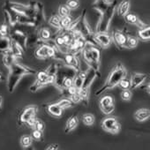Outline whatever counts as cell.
<instances>
[{
    "label": "cell",
    "instance_id": "6da1fadb",
    "mask_svg": "<svg viewBox=\"0 0 150 150\" xmlns=\"http://www.w3.org/2000/svg\"><path fill=\"white\" fill-rule=\"evenodd\" d=\"M127 75V71L125 69V67L123 65L122 63L118 62L117 64H116L112 69L110 70L108 77L103 84V86L102 88H100L96 92V96H101L103 92H105L106 90L109 89H112L115 87L117 86L118 82L123 79L125 78Z\"/></svg>",
    "mask_w": 150,
    "mask_h": 150
},
{
    "label": "cell",
    "instance_id": "7a4b0ae2",
    "mask_svg": "<svg viewBox=\"0 0 150 150\" xmlns=\"http://www.w3.org/2000/svg\"><path fill=\"white\" fill-rule=\"evenodd\" d=\"M9 70L10 71H9V76H8V81H7V86H8V90L10 93H13L14 91L20 81L25 76V75H32V74L36 73L35 70L27 67L23 64H21L17 63L16 61L10 66Z\"/></svg>",
    "mask_w": 150,
    "mask_h": 150
},
{
    "label": "cell",
    "instance_id": "3957f363",
    "mask_svg": "<svg viewBox=\"0 0 150 150\" xmlns=\"http://www.w3.org/2000/svg\"><path fill=\"white\" fill-rule=\"evenodd\" d=\"M100 73L97 72L96 71H95L92 68H88L86 71V75L83 80V84L82 87L80 90H78V93L81 98V103H83L85 105H88V100H89V88L92 85V83L94 82V81L96 80V77H100Z\"/></svg>",
    "mask_w": 150,
    "mask_h": 150
},
{
    "label": "cell",
    "instance_id": "277c9868",
    "mask_svg": "<svg viewBox=\"0 0 150 150\" xmlns=\"http://www.w3.org/2000/svg\"><path fill=\"white\" fill-rule=\"evenodd\" d=\"M116 8H117V1L116 0H112L110 4L109 5L108 8L106 9V11L100 16V20L96 28L97 32H108Z\"/></svg>",
    "mask_w": 150,
    "mask_h": 150
},
{
    "label": "cell",
    "instance_id": "5b68a950",
    "mask_svg": "<svg viewBox=\"0 0 150 150\" xmlns=\"http://www.w3.org/2000/svg\"><path fill=\"white\" fill-rule=\"evenodd\" d=\"M38 111V107L36 105H29L26 107L19 115L18 123L20 125L27 124L29 126H33L36 117V113Z\"/></svg>",
    "mask_w": 150,
    "mask_h": 150
},
{
    "label": "cell",
    "instance_id": "8992f818",
    "mask_svg": "<svg viewBox=\"0 0 150 150\" xmlns=\"http://www.w3.org/2000/svg\"><path fill=\"white\" fill-rule=\"evenodd\" d=\"M54 80H55V77L50 75L46 70L39 71L37 73L35 82L30 87V91L31 92H36L41 88H43L49 84H53Z\"/></svg>",
    "mask_w": 150,
    "mask_h": 150
},
{
    "label": "cell",
    "instance_id": "52a82bcc",
    "mask_svg": "<svg viewBox=\"0 0 150 150\" xmlns=\"http://www.w3.org/2000/svg\"><path fill=\"white\" fill-rule=\"evenodd\" d=\"M102 128L110 133L117 134L121 130V125L116 117L109 116L102 120Z\"/></svg>",
    "mask_w": 150,
    "mask_h": 150
},
{
    "label": "cell",
    "instance_id": "ba28073f",
    "mask_svg": "<svg viewBox=\"0 0 150 150\" xmlns=\"http://www.w3.org/2000/svg\"><path fill=\"white\" fill-rule=\"evenodd\" d=\"M99 107L102 112L105 115L111 114L115 110V99L113 96H103L99 101Z\"/></svg>",
    "mask_w": 150,
    "mask_h": 150
},
{
    "label": "cell",
    "instance_id": "9c48e42d",
    "mask_svg": "<svg viewBox=\"0 0 150 150\" xmlns=\"http://www.w3.org/2000/svg\"><path fill=\"white\" fill-rule=\"evenodd\" d=\"M94 40L97 46H100L103 49L109 48L112 43L111 35L108 32H96L94 33Z\"/></svg>",
    "mask_w": 150,
    "mask_h": 150
},
{
    "label": "cell",
    "instance_id": "30bf717a",
    "mask_svg": "<svg viewBox=\"0 0 150 150\" xmlns=\"http://www.w3.org/2000/svg\"><path fill=\"white\" fill-rule=\"evenodd\" d=\"M61 61H63L66 66L72 68L76 71H81V63H80L78 56H76V55H74L71 52L64 53V54H63V57H62Z\"/></svg>",
    "mask_w": 150,
    "mask_h": 150
},
{
    "label": "cell",
    "instance_id": "8fae6325",
    "mask_svg": "<svg viewBox=\"0 0 150 150\" xmlns=\"http://www.w3.org/2000/svg\"><path fill=\"white\" fill-rule=\"evenodd\" d=\"M112 42H115V44L118 48H125L126 41H127V35L120 30H113L111 34Z\"/></svg>",
    "mask_w": 150,
    "mask_h": 150
},
{
    "label": "cell",
    "instance_id": "7c38bea8",
    "mask_svg": "<svg viewBox=\"0 0 150 150\" xmlns=\"http://www.w3.org/2000/svg\"><path fill=\"white\" fill-rule=\"evenodd\" d=\"M147 79H148V75L145 73H139V72L133 73L130 80L131 82L130 89H135L137 88H139Z\"/></svg>",
    "mask_w": 150,
    "mask_h": 150
},
{
    "label": "cell",
    "instance_id": "4fadbf2b",
    "mask_svg": "<svg viewBox=\"0 0 150 150\" xmlns=\"http://www.w3.org/2000/svg\"><path fill=\"white\" fill-rule=\"evenodd\" d=\"M37 43L39 44L38 48L35 51V56L39 59H47L48 58V48L49 44L46 42L40 41L38 39Z\"/></svg>",
    "mask_w": 150,
    "mask_h": 150
},
{
    "label": "cell",
    "instance_id": "5bb4252c",
    "mask_svg": "<svg viewBox=\"0 0 150 150\" xmlns=\"http://www.w3.org/2000/svg\"><path fill=\"white\" fill-rule=\"evenodd\" d=\"M27 35H25L22 31L19 29H15L12 33V40L18 42L23 49L27 47Z\"/></svg>",
    "mask_w": 150,
    "mask_h": 150
},
{
    "label": "cell",
    "instance_id": "9a60e30c",
    "mask_svg": "<svg viewBox=\"0 0 150 150\" xmlns=\"http://www.w3.org/2000/svg\"><path fill=\"white\" fill-rule=\"evenodd\" d=\"M124 18H125V21H126L127 23H129V24H131V25H134V26L138 27L139 28L146 26V24H145L144 22H142V21L139 20V18L136 14H134V13H128L127 14L125 15Z\"/></svg>",
    "mask_w": 150,
    "mask_h": 150
},
{
    "label": "cell",
    "instance_id": "2e32d148",
    "mask_svg": "<svg viewBox=\"0 0 150 150\" xmlns=\"http://www.w3.org/2000/svg\"><path fill=\"white\" fill-rule=\"evenodd\" d=\"M47 112L51 115L54 117H60L63 114V109L56 103H50L46 107Z\"/></svg>",
    "mask_w": 150,
    "mask_h": 150
},
{
    "label": "cell",
    "instance_id": "e0dca14e",
    "mask_svg": "<svg viewBox=\"0 0 150 150\" xmlns=\"http://www.w3.org/2000/svg\"><path fill=\"white\" fill-rule=\"evenodd\" d=\"M130 6H131L130 0H122L119 3V5L117 6V8H116L117 10L118 15L121 17H125V15L129 13Z\"/></svg>",
    "mask_w": 150,
    "mask_h": 150
},
{
    "label": "cell",
    "instance_id": "ac0fdd59",
    "mask_svg": "<svg viewBox=\"0 0 150 150\" xmlns=\"http://www.w3.org/2000/svg\"><path fill=\"white\" fill-rule=\"evenodd\" d=\"M110 2L111 1H109V0H96V2L93 4V8L100 13V15H102L108 8Z\"/></svg>",
    "mask_w": 150,
    "mask_h": 150
},
{
    "label": "cell",
    "instance_id": "d6986e66",
    "mask_svg": "<svg viewBox=\"0 0 150 150\" xmlns=\"http://www.w3.org/2000/svg\"><path fill=\"white\" fill-rule=\"evenodd\" d=\"M11 53L17 58V57H22L24 49L15 41L11 40V47H10Z\"/></svg>",
    "mask_w": 150,
    "mask_h": 150
},
{
    "label": "cell",
    "instance_id": "ffe728a7",
    "mask_svg": "<svg viewBox=\"0 0 150 150\" xmlns=\"http://www.w3.org/2000/svg\"><path fill=\"white\" fill-rule=\"evenodd\" d=\"M149 117H150V110L148 109H139L136 110L134 113V117L139 122L146 121L149 118Z\"/></svg>",
    "mask_w": 150,
    "mask_h": 150
},
{
    "label": "cell",
    "instance_id": "44dd1931",
    "mask_svg": "<svg viewBox=\"0 0 150 150\" xmlns=\"http://www.w3.org/2000/svg\"><path fill=\"white\" fill-rule=\"evenodd\" d=\"M78 124H79L78 117H77V116H71V117H69V119H68L67 122H66L65 128H64V132H65L66 133L71 132V131H73L75 128L77 127Z\"/></svg>",
    "mask_w": 150,
    "mask_h": 150
},
{
    "label": "cell",
    "instance_id": "7402d4cb",
    "mask_svg": "<svg viewBox=\"0 0 150 150\" xmlns=\"http://www.w3.org/2000/svg\"><path fill=\"white\" fill-rule=\"evenodd\" d=\"M138 36L139 39L143 41H149L150 40V28L148 25L140 28L138 31Z\"/></svg>",
    "mask_w": 150,
    "mask_h": 150
},
{
    "label": "cell",
    "instance_id": "603a6c76",
    "mask_svg": "<svg viewBox=\"0 0 150 150\" xmlns=\"http://www.w3.org/2000/svg\"><path fill=\"white\" fill-rule=\"evenodd\" d=\"M37 35H38L39 40L42 41V42H45V41L51 39V32L47 28H41L38 31Z\"/></svg>",
    "mask_w": 150,
    "mask_h": 150
},
{
    "label": "cell",
    "instance_id": "cb8c5ba5",
    "mask_svg": "<svg viewBox=\"0 0 150 150\" xmlns=\"http://www.w3.org/2000/svg\"><path fill=\"white\" fill-rule=\"evenodd\" d=\"M10 47H11V40L8 38V36L0 38V51L6 53L10 50Z\"/></svg>",
    "mask_w": 150,
    "mask_h": 150
},
{
    "label": "cell",
    "instance_id": "d4e9b609",
    "mask_svg": "<svg viewBox=\"0 0 150 150\" xmlns=\"http://www.w3.org/2000/svg\"><path fill=\"white\" fill-rule=\"evenodd\" d=\"M4 54H5V55H4V58H3L4 64H5V65H6V67L10 68V66L15 62L16 57L11 53L10 50L7 51V52H6V53H4Z\"/></svg>",
    "mask_w": 150,
    "mask_h": 150
},
{
    "label": "cell",
    "instance_id": "484cf974",
    "mask_svg": "<svg viewBox=\"0 0 150 150\" xmlns=\"http://www.w3.org/2000/svg\"><path fill=\"white\" fill-rule=\"evenodd\" d=\"M139 44V38L131 35H127V41H126V45L125 48L127 49H134L138 46Z\"/></svg>",
    "mask_w": 150,
    "mask_h": 150
},
{
    "label": "cell",
    "instance_id": "4316f807",
    "mask_svg": "<svg viewBox=\"0 0 150 150\" xmlns=\"http://www.w3.org/2000/svg\"><path fill=\"white\" fill-rule=\"evenodd\" d=\"M82 122L85 125L87 126H91L95 124L96 121V117L93 114L91 113H86L84 115H82Z\"/></svg>",
    "mask_w": 150,
    "mask_h": 150
},
{
    "label": "cell",
    "instance_id": "83f0119b",
    "mask_svg": "<svg viewBox=\"0 0 150 150\" xmlns=\"http://www.w3.org/2000/svg\"><path fill=\"white\" fill-rule=\"evenodd\" d=\"M60 21H61V18L58 16V15H52L50 19H49V24L53 27V28H57L58 30L61 28V24H60Z\"/></svg>",
    "mask_w": 150,
    "mask_h": 150
},
{
    "label": "cell",
    "instance_id": "f1b7e54d",
    "mask_svg": "<svg viewBox=\"0 0 150 150\" xmlns=\"http://www.w3.org/2000/svg\"><path fill=\"white\" fill-rule=\"evenodd\" d=\"M33 143V139L30 135H23L21 138V145L24 148L29 147Z\"/></svg>",
    "mask_w": 150,
    "mask_h": 150
},
{
    "label": "cell",
    "instance_id": "f546056e",
    "mask_svg": "<svg viewBox=\"0 0 150 150\" xmlns=\"http://www.w3.org/2000/svg\"><path fill=\"white\" fill-rule=\"evenodd\" d=\"M57 103L63 110H64V109H69V108L72 107V105L74 104L69 98H63V99H61L60 101H58Z\"/></svg>",
    "mask_w": 150,
    "mask_h": 150
},
{
    "label": "cell",
    "instance_id": "4dcf8cb0",
    "mask_svg": "<svg viewBox=\"0 0 150 150\" xmlns=\"http://www.w3.org/2000/svg\"><path fill=\"white\" fill-rule=\"evenodd\" d=\"M72 21H73V19L71 18V16H70V14L66 15L64 17H62L61 21H60V24H61V28L60 29H65L71 23Z\"/></svg>",
    "mask_w": 150,
    "mask_h": 150
},
{
    "label": "cell",
    "instance_id": "1f68e13d",
    "mask_svg": "<svg viewBox=\"0 0 150 150\" xmlns=\"http://www.w3.org/2000/svg\"><path fill=\"white\" fill-rule=\"evenodd\" d=\"M70 9L66 6V5H60L59 7H58V10H57V13H58V16L60 18L62 17H64L66 15H69L70 14Z\"/></svg>",
    "mask_w": 150,
    "mask_h": 150
},
{
    "label": "cell",
    "instance_id": "d6a6232c",
    "mask_svg": "<svg viewBox=\"0 0 150 150\" xmlns=\"http://www.w3.org/2000/svg\"><path fill=\"white\" fill-rule=\"evenodd\" d=\"M80 0H67L65 5L70 10H75L80 6Z\"/></svg>",
    "mask_w": 150,
    "mask_h": 150
},
{
    "label": "cell",
    "instance_id": "836d02e7",
    "mask_svg": "<svg viewBox=\"0 0 150 150\" xmlns=\"http://www.w3.org/2000/svg\"><path fill=\"white\" fill-rule=\"evenodd\" d=\"M117 86L122 89H130V87H131V82H130V80H128L126 77L125 78H123L117 84Z\"/></svg>",
    "mask_w": 150,
    "mask_h": 150
},
{
    "label": "cell",
    "instance_id": "e575fe53",
    "mask_svg": "<svg viewBox=\"0 0 150 150\" xmlns=\"http://www.w3.org/2000/svg\"><path fill=\"white\" fill-rule=\"evenodd\" d=\"M31 137H32L33 139H35L36 141L42 140V139H43V132H41V131L34 129L32 133H31Z\"/></svg>",
    "mask_w": 150,
    "mask_h": 150
},
{
    "label": "cell",
    "instance_id": "d590c367",
    "mask_svg": "<svg viewBox=\"0 0 150 150\" xmlns=\"http://www.w3.org/2000/svg\"><path fill=\"white\" fill-rule=\"evenodd\" d=\"M132 97V93L131 89H124L121 92V99L123 101H130Z\"/></svg>",
    "mask_w": 150,
    "mask_h": 150
},
{
    "label": "cell",
    "instance_id": "8d00e7d4",
    "mask_svg": "<svg viewBox=\"0 0 150 150\" xmlns=\"http://www.w3.org/2000/svg\"><path fill=\"white\" fill-rule=\"evenodd\" d=\"M32 127H34V129H35V130L43 132L44 129H45V125H44V123L42 121H41V120H39V119L36 118Z\"/></svg>",
    "mask_w": 150,
    "mask_h": 150
},
{
    "label": "cell",
    "instance_id": "74e56055",
    "mask_svg": "<svg viewBox=\"0 0 150 150\" xmlns=\"http://www.w3.org/2000/svg\"><path fill=\"white\" fill-rule=\"evenodd\" d=\"M9 35V28L6 24H3L0 26V36L6 37Z\"/></svg>",
    "mask_w": 150,
    "mask_h": 150
},
{
    "label": "cell",
    "instance_id": "f35d334b",
    "mask_svg": "<svg viewBox=\"0 0 150 150\" xmlns=\"http://www.w3.org/2000/svg\"><path fill=\"white\" fill-rule=\"evenodd\" d=\"M69 99H70L73 103H81V96H80V95H79L78 92H77V93H75V94H73V95H71V96L69 97Z\"/></svg>",
    "mask_w": 150,
    "mask_h": 150
},
{
    "label": "cell",
    "instance_id": "ab89813d",
    "mask_svg": "<svg viewBox=\"0 0 150 150\" xmlns=\"http://www.w3.org/2000/svg\"><path fill=\"white\" fill-rule=\"evenodd\" d=\"M58 145L57 144H50L49 146H47V147L45 148L46 150H57L58 149Z\"/></svg>",
    "mask_w": 150,
    "mask_h": 150
},
{
    "label": "cell",
    "instance_id": "60d3db41",
    "mask_svg": "<svg viewBox=\"0 0 150 150\" xmlns=\"http://www.w3.org/2000/svg\"><path fill=\"white\" fill-rule=\"evenodd\" d=\"M5 80V78H4V76H3V74L2 73H0V81H4Z\"/></svg>",
    "mask_w": 150,
    "mask_h": 150
},
{
    "label": "cell",
    "instance_id": "b9f144b4",
    "mask_svg": "<svg viewBox=\"0 0 150 150\" xmlns=\"http://www.w3.org/2000/svg\"><path fill=\"white\" fill-rule=\"evenodd\" d=\"M2 102H3V99L2 97L0 96V111H1V106H2Z\"/></svg>",
    "mask_w": 150,
    "mask_h": 150
},
{
    "label": "cell",
    "instance_id": "7bdbcfd3",
    "mask_svg": "<svg viewBox=\"0 0 150 150\" xmlns=\"http://www.w3.org/2000/svg\"><path fill=\"white\" fill-rule=\"evenodd\" d=\"M109 1H112V0H109Z\"/></svg>",
    "mask_w": 150,
    "mask_h": 150
}]
</instances>
